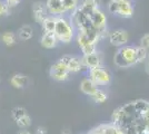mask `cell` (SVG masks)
I'll list each match as a JSON object with an SVG mask.
<instances>
[{
	"instance_id": "cell-23",
	"label": "cell",
	"mask_w": 149,
	"mask_h": 134,
	"mask_svg": "<svg viewBox=\"0 0 149 134\" xmlns=\"http://www.w3.org/2000/svg\"><path fill=\"white\" fill-rule=\"evenodd\" d=\"M140 47L145 48L146 51H149V34H145L140 38Z\"/></svg>"
},
{
	"instance_id": "cell-16",
	"label": "cell",
	"mask_w": 149,
	"mask_h": 134,
	"mask_svg": "<svg viewBox=\"0 0 149 134\" xmlns=\"http://www.w3.org/2000/svg\"><path fill=\"white\" fill-rule=\"evenodd\" d=\"M32 35H33V29L29 25H24L18 30V37L21 40H29L32 38Z\"/></svg>"
},
{
	"instance_id": "cell-6",
	"label": "cell",
	"mask_w": 149,
	"mask_h": 134,
	"mask_svg": "<svg viewBox=\"0 0 149 134\" xmlns=\"http://www.w3.org/2000/svg\"><path fill=\"white\" fill-rule=\"evenodd\" d=\"M49 75L52 79H55L57 82H65L70 76V72H69L68 67L66 66V64L62 62L61 59H58L51 65Z\"/></svg>"
},
{
	"instance_id": "cell-24",
	"label": "cell",
	"mask_w": 149,
	"mask_h": 134,
	"mask_svg": "<svg viewBox=\"0 0 149 134\" xmlns=\"http://www.w3.org/2000/svg\"><path fill=\"white\" fill-rule=\"evenodd\" d=\"M8 13H9V7L7 6V4L5 1L0 0V17L7 16Z\"/></svg>"
},
{
	"instance_id": "cell-3",
	"label": "cell",
	"mask_w": 149,
	"mask_h": 134,
	"mask_svg": "<svg viewBox=\"0 0 149 134\" xmlns=\"http://www.w3.org/2000/svg\"><path fill=\"white\" fill-rule=\"evenodd\" d=\"M108 11L115 16L121 18H131L135 13V6L132 0H121V1H109Z\"/></svg>"
},
{
	"instance_id": "cell-14",
	"label": "cell",
	"mask_w": 149,
	"mask_h": 134,
	"mask_svg": "<svg viewBox=\"0 0 149 134\" xmlns=\"http://www.w3.org/2000/svg\"><path fill=\"white\" fill-rule=\"evenodd\" d=\"M97 8H99V0H84L81 2V5H79V7H78V9L80 10L81 13L87 15L88 17Z\"/></svg>"
},
{
	"instance_id": "cell-9",
	"label": "cell",
	"mask_w": 149,
	"mask_h": 134,
	"mask_svg": "<svg viewBox=\"0 0 149 134\" xmlns=\"http://www.w3.org/2000/svg\"><path fill=\"white\" fill-rule=\"evenodd\" d=\"M62 62L66 64V66L68 67L70 74L71 73H79L80 70L84 69V65L81 62V58L78 56H72V55H65L61 58Z\"/></svg>"
},
{
	"instance_id": "cell-5",
	"label": "cell",
	"mask_w": 149,
	"mask_h": 134,
	"mask_svg": "<svg viewBox=\"0 0 149 134\" xmlns=\"http://www.w3.org/2000/svg\"><path fill=\"white\" fill-rule=\"evenodd\" d=\"M89 18H90L91 25L95 28V30L99 34L101 38H104L108 34L107 32V18H106V15L104 13V11L100 10V8H97L89 16Z\"/></svg>"
},
{
	"instance_id": "cell-11",
	"label": "cell",
	"mask_w": 149,
	"mask_h": 134,
	"mask_svg": "<svg viewBox=\"0 0 149 134\" xmlns=\"http://www.w3.org/2000/svg\"><path fill=\"white\" fill-rule=\"evenodd\" d=\"M46 7L50 16L54 17H61L66 16V10L62 5V0H47L46 1Z\"/></svg>"
},
{
	"instance_id": "cell-21",
	"label": "cell",
	"mask_w": 149,
	"mask_h": 134,
	"mask_svg": "<svg viewBox=\"0 0 149 134\" xmlns=\"http://www.w3.org/2000/svg\"><path fill=\"white\" fill-rule=\"evenodd\" d=\"M16 123H17V125H18L20 128H27L31 125V117L29 116V114H26L25 116H22L21 119H19Z\"/></svg>"
},
{
	"instance_id": "cell-30",
	"label": "cell",
	"mask_w": 149,
	"mask_h": 134,
	"mask_svg": "<svg viewBox=\"0 0 149 134\" xmlns=\"http://www.w3.org/2000/svg\"><path fill=\"white\" fill-rule=\"evenodd\" d=\"M110 1H117L118 2V1H121V0H110Z\"/></svg>"
},
{
	"instance_id": "cell-13",
	"label": "cell",
	"mask_w": 149,
	"mask_h": 134,
	"mask_svg": "<svg viewBox=\"0 0 149 134\" xmlns=\"http://www.w3.org/2000/svg\"><path fill=\"white\" fill-rule=\"evenodd\" d=\"M80 91L85 95H88L89 97H91L98 91V86L93 83L90 78L86 77L80 82Z\"/></svg>"
},
{
	"instance_id": "cell-8",
	"label": "cell",
	"mask_w": 149,
	"mask_h": 134,
	"mask_svg": "<svg viewBox=\"0 0 149 134\" xmlns=\"http://www.w3.org/2000/svg\"><path fill=\"white\" fill-rule=\"evenodd\" d=\"M102 54L100 51H95L89 55H82L81 62L84 65V68H87L88 70L102 66Z\"/></svg>"
},
{
	"instance_id": "cell-19",
	"label": "cell",
	"mask_w": 149,
	"mask_h": 134,
	"mask_svg": "<svg viewBox=\"0 0 149 134\" xmlns=\"http://www.w3.org/2000/svg\"><path fill=\"white\" fill-rule=\"evenodd\" d=\"M1 41L7 46H13L17 41V37L13 32H6L1 35Z\"/></svg>"
},
{
	"instance_id": "cell-26",
	"label": "cell",
	"mask_w": 149,
	"mask_h": 134,
	"mask_svg": "<svg viewBox=\"0 0 149 134\" xmlns=\"http://www.w3.org/2000/svg\"><path fill=\"white\" fill-rule=\"evenodd\" d=\"M36 134H47V130L42 126H39L37 128V131H36Z\"/></svg>"
},
{
	"instance_id": "cell-1",
	"label": "cell",
	"mask_w": 149,
	"mask_h": 134,
	"mask_svg": "<svg viewBox=\"0 0 149 134\" xmlns=\"http://www.w3.org/2000/svg\"><path fill=\"white\" fill-rule=\"evenodd\" d=\"M148 51L140 46L125 45L119 47L113 55V64L118 68H129L146 60Z\"/></svg>"
},
{
	"instance_id": "cell-22",
	"label": "cell",
	"mask_w": 149,
	"mask_h": 134,
	"mask_svg": "<svg viewBox=\"0 0 149 134\" xmlns=\"http://www.w3.org/2000/svg\"><path fill=\"white\" fill-rule=\"evenodd\" d=\"M26 114H28V113H27V111L24 107H15L11 111V116H13V119L16 122L18 121L19 119H21L22 116H25Z\"/></svg>"
},
{
	"instance_id": "cell-28",
	"label": "cell",
	"mask_w": 149,
	"mask_h": 134,
	"mask_svg": "<svg viewBox=\"0 0 149 134\" xmlns=\"http://www.w3.org/2000/svg\"><path fill=\"white\" fill-rule=\"evenodd\" d=\"M61 134H71V132H70L69 130H67V128H65V130L61 131Z\"/></svg>"
},
{
	"instance_id": "cell-2",
	"label": "cell",
	"mask_w": 149,
	"mask_h": 134,
	"mask_svg": "<svg viewBox=\"0 0 149 134\" xmlns=\"http://www.w3.org/2000/svg\"><path fill=\"white\" fill-rule=\"evenodd\" d=\"M55 35L57 36L58 40L62 44L70 43L76 36V29L71 21L66 16L57 17L56 26H55Z\"/></svg>"
},
{
	"instance_id": "cell-4",
	"label": "cell",
	"mask_w": 149,
	"mask_h": 134,
	"mask_svg": "<svg viewBox=\"0 0 149 134\" xmlns=\"http://www.w3.org/2000/svg\"><path fill=\"white\" fill-rule=\"evenodd\" d=\"M88 78H90L97 86H107L111 82V73L104 66L88 70Z\"/></svg>"
},
{
	"instance_id": "cell-18",
	"label": "cell",
	"mask_w": 149,
	"mask_h": 134,
	"mask_svg": "<svg viewBox=\"0 0 149 134\" xmlns=\"http://www.w3.org/2000/svg\"><path fill=\"white\" fill-rule=\"evenodd\" d=\"M62 5L65 7L66 13L71 15V13L76 11L79 7V2L78 0H62Z\"/></svg>"
},
{
	"instance_id": "cell-27",
	"label": "cell",
	"mask_w": 149,
	"mask_h": 134,
	"mask_svg": "<svg viewBox=\"0 0 149 134\" xmlns=\"http://www.w3.org/2000/svg\"><path fill=\"white\" fill-rule=\"evenodd\" d=\"M145 69H146L147 74L149 75V51H148V55H147V58H146V65H145Z\"/></svg>"
},
{
	"instance_id": "cell-7",
	"label": "cell",
	"mask_w": 149,
	"mask_h": 134,
	"mask_svg": "<svg viewBox=\"0 0 149 134\" xmlns=\"http://www.w3.org/2000/svg\"><path fill=\"white\" fill-rule=\"evenodd\" d=\"M108 39L110 41V44L115 47H123L125 45H127L129 40V35L127 30L125 29H115L108 34Z\"/></svg>"
},
{
	"instance_id": "cell-10",
	"label": "cell",
	"mask_w": 149,
	"mask_h": 134,
	"mask_svg": "<svg viewBox=\"0 0 149 134\" xmlns=\"http://www.w3.org/2000/svg\"><path fill=\"white\" fill-rule=\"evenodd\" d=\"M32 13H33L35 20L40 25L44 22L48 16H50L46 7V2H42V1H37L32 5Z\"/></svg>"
},
{
	"instance_id": "cell-15",
	"label": "cell",
	"mask_w": 149,
	"mask_h": 134,
	"mask_svg": "<svg viewBox=\"0 0 149 134\" xmlns=\"http://www.w3.org/2000/svg\"><path fill=\"white\" fill-rule=\"evenodd\" d=\"M28 83H29V79L24 74H16V75H13L10 78V84L13 85L15 88H25L26 86L28 85Z\"/></svg>"
},
{
	"instance_id": "cell-20",
	"label": "cell",
	"mask_w": 149,
	"mask_h": 134,
	"mask_svg": "<svg viewBox=\"0 0 149 134\" xmlns=\"http://www.w3.org/2000/svg\"><path fill=\"white\" fill-rule=\"evenodd\" d=\"M107 98H108V95L106 94L102 89H100V88H98V91H97V92L91 96V100H93V102L99 103V104L106 102V101H107Z\"/></svg>"
},
{
	"instance_id": "cell-17",
	"label": "cell",
	"mask_w": 149,
	"mask_h": 134,
	"mask_svg": "<svg viewBox=\"0 0 149 134\" xmlns=\"http://www.w3.org/2000/svg\"><path fill=\"white\" fill-rule=\"evenodd\" d=\"M56 20L57 17H54V16H48L45 21L41 24L42 28H44L45 32H55V26H56Z\"/></svg>"
},
{
	"instance_id": "cell-25",
	"label": "cell",
	"mask_w": 149,
	"mask_h": 134,
	"mask_svg": "<svg viewBox=\"0 0 149 134\" xmlns=\"http://www.w3.org/2000/svg\"><path fill=\"white\" fill-rule=\"evenodd\" d=\"M20 1H21V0H5V2H6L7 6L9 7V8H11V7H16L17 5L20 4Z\"/></svg>"
},
{
	"instance_id": "cell-29",
	"label": "cell",
	"mask_w": 149,
	"mask_h": 134,
	"mask_svg": "<svg viewBox=\"0 0 149 134\" xmlns=\"http://www.w3.org/2000/svg\"><path fill=\"white\" fill-rule=\"evenodd\" d=\"M18 134H31L30 132H28V131H26V130H21Z\"/></svg>"
},
{
	"instance_id": "cell-12",
	"label": "cell",
	"mask_w": 149,
	"mask_h": 134,
	"mask_svg": "<svg viewBox=\"0 0 149 134\" xmlns=\"http://www.w3.org/2000/svg\"><path fill=\"white\" fill-rule=\"evenodd\" d=\"M59 43V40L57 38V36L55 35V32H44L41 39H40V44L44 48L47 49H51L55 48Z\"/></svg>"
}]
</instances>
